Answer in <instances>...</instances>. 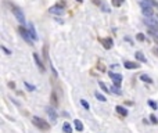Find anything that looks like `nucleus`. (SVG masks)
Segmentation results:
<instances>
[{
    "label": "nucleus",
    "instance_id": "obj_25",
    "mask_svg": "<svg viewBox=\"0 0 158 133\" xmlns=\"http://www.w3.org/2000/svg\"><path fill=\"white\" fill-rule=\"evenodd\" d=\"M150 119H151V123H154V125H155V123H158V119H157V117H155L154 114H151V115H150Z\"/></svg>",
    "mask_w": 158,
    "mask_h": 133
},
{
    "label": "nucleus",
    "instance_id": "obj_2",
    "mask_svg": "<svg viewBox=\"0 0 158 133\" xmlns=\"http://www.w3.org/2000/svg\"><path fill=\"white\" fill-rule=\"evenodd\" d=\"M32 122L40 130H49L50 129V125L47 122H44V119H42V118H39V117H32Z\"/></svg>",
    "mask_w": 158,
    "mask_h": 133
},
{
    "label": "nucleus",
    "instance_id": "obj_16",
    "mask_svg": "<svg viewBox=\"0 0 158 133\" xmlns=\"http://www.w3.org/2000/svg\"><path fill=\"white\" fill-rule=\"evenodd\" d=\"M111 91H112L114 94H116V96H121V94H122V91L119 90V86H116V85L111 86Z\"/></svg>",
    "mask_w": 158,
    "mask_h": 133
},
{
    "label": "nucleus",
    "instance_id": "obj_12",
    "mask_svg": "<svg viewBox=\"0 0 158 133\" xmlns=\"http://www.w3.org/2000/svg\"><path fill=\"white\" fill-rule=\"evenodd\" d=\"M32 56H33V60H35L36 65L39 67V69H40V71H44V67H43V64H42V61H40V58L37 57V54H36V53H33Z\"/></svg>",
    "mask_w": 158,
    "mask_h": 133
},
{
    "label": "nucleus",
    "instance_id": "obj_19",
    "mask_svg": "<svg viewBox=\"0 0 158 133\" xmlns=\"http://www.w3.org/2000/svg\"><path fill=\"white\" fill-rule=\"evenodd\" d=\"M136 60L142 61V63H146V61H147V60H146V57L143 56V53H140V51H137V53H136Z\"/></svg>",
    "mask_w": 158,
    "mask_h": 133
},
{
    "label": "nucleus",
    "instance_id": "obj_4",
    "mask_svg": "<svg viewBox=\"0 0 158 133\" xmlns=\"http://www.w3.org/2000/svg\"><path fill=\"white\" fill-rule=\"evenodd\" d=\"M144 24L150 28V31L158 32V22L157 20H154L153 17H144Z\"/></svg>",
    "mask_w": 158,
    "mask_h": 133
},
{
    "label": "nucleus",
    "instance_id": "obj_29",
    "mask_svg": "<svg viewBox=\"0 0 158 133\" xmlns=\"http://www.w3.org/2000/svg\"><path fill=\"white\" fill-rule=\"evenodd\" d=\"M76 1H79V3H82V0H76Z\"/></svg>",
    "mask_w": 158,
    "mask_h": 133
},
{
    "label": "nucleus",
    "instance_id": "obj_13",
    "mask_svg": "<svg viewBox=\"0 0 158 133\" xmlns=\"http://www.w3.org/2000/svg\"><path fill=\"white\" fill-rule=\"evenodd\" d=\"M115 110H116V112H118V114H121V115H123V117H126V115H128L126 108H123L122 106H116Z\"/></svg>",
    "mask_w": 158,
    "mask_h": 133
},
{
    "label": "nucleus",
    "instance_id": "obj_6",
    "mask_svg": "<svg viewBox=\"0 0 158 133\" xmlns=\"http://www.w3.org/2000/svg\"><path fill=\"white\" fill-rule=\"evenodd\" d=\"M49 13L53 14V15H63V14H64V8L61 7V6H53V7L49 8Z\"/></svg>",
    "mask_w": 158,
    "mask_h": 133
},
{
    "label": "nucleus",
    "instance_id": "obj_7",
    "mask_svg": "<svg viewBox=\"0 0 158 133\" xmlns=\"http://www.w3.org/2000/svg\"><path fill=\"white\" fill-rule=\"evenodd\" d=\"M46 112H47V115H49V118H50L51 122H56V121H57V112H56V110H54L53 107H47V108H46Z\"/></svg>",
    "mask_w": 158,
    "mask_h": 133
},
{
    "label": "nucleus",
    "instance_id": "obj_8",
    "mask_svg": "<svg viewBox=\"0 0 158 133\" xmlns=\"http://www.w3.org/2000/svg\"><path fill=\"white\" fill-rule=\"evenodd\" d=\"M110 78L112 79L114 85L119 86V85L122 83V75H119V74H114V72H110Z\"/></svg>",
    "mask_w": 158,
    "mask_h": 133
},
{
    "label": "nucleus",
    "instance_id": "obj_9",
    "mask_svg": "<svg viewBox=\"0 0 158 133\" xmlns=\"http://www.w3.org/2000/svg\"><path fill=\"white\" fill-rule=\"evenodd\" d=\"M101 43H103L104 49H107V50L112 47V39H111V37H104V39H101Z\"/></svg>",
    "mask_w": 158,
    "mask_h": 133
},
{
    "label": "nucleus",
    "instance_id": "obj_21",
    "mask_svg": "<svg viewBox=\"0 0 158 133\" xmlns=\"http://www.w3.org/2000/svg\"><path fill=\"white\" fill-rule=\"evenodd\" d=\"M24 85H25V87H26V89H28V90H29V91H33V90H35V89H36L35 86H32L31 83H28V82H24Z\"/></svg>",
    "mask_w": 158,
    "mask_h": 133
},
{
    "label": "nucleus",
    "instance_id": "obj_11",
    "mask_svg": "<svg viewBox=\"0 0 158 133\" xmlns=\"http://www.w3.org/2000/svg\"><path fill=\"white\" fill-rule=\"evenodd\" d=\"M125 68L126 69H137L139 68V64L137 63H132V61H125Z\"/></svg>",
    "mask_w": 158,
    "mask_h": 133
},
{
    "label": "nucleus",
    "instance_id": "obj_24",
    "mask_svg": "<svg viewBox=\"0 0 158 133\" xmlns=\"http://www.w3.org/2000/svg\"><path fill=\"white\" fill-rule=\"evenodd\" d=\"M136 39H137V40H140V42H144V40H146V36H144L143 33H137Z\"/></svg>",
    "mask_w": 158,
    "mask_h": 133
},
{
    "label": "nucleus",
    "instance_id": "obj_17",
    "mask_svg": "<svg viewBox=\"0 0 158 133\" xmlns=\"http://www.w3.org/2000/svg\"><path fill=\"white\" fill-rule=\"evenodd\" d=\"M63 130H64L65 133H72V126H71L68 122H65V123L63 125Z\"/></svg>",
    "mask_w": 158,
    "mask_h": 133
},
{
    "label": "nucleus",
    "instance_id": "obj_27",
    "mask_svg": "<svg viewBox=\"0 0 158 133\" xmlns=\"http://www.w3.org/2000/svg\"><path fill=\"white\" fill-rule=\"evenodd\" d=\"M142 1L147 3V4H150V6H154V4H155V1H154V0H142Z\"/></svg>",
    "mask_w": 158,
    "mask_h": 133
},
{
    "label": "nucleus",
    "instance_id": "obj_3",
    "mask_svg": "<svg viewBox=\"0 0 158 133\" xmlns=\"http://www.w3.org/2000/svg\"><path fill=\"white\" fill-rule=\"evenodd\" d=\"M18 31H20V33H21V36L24 37V40H25L29 46H33V39H32V36H31V33H29V31L26 29V28H24V25H21V27L18 28Z\"/></svg>",
    "mask_w": 158,
    "mask_h": 133
},
{
    "label": "nucleus",
    "instance_id": "obj_1",
    "mask_svg": "<svg viewBox=\"0 0 158 133\" xmlns=\"http://www.w3.org/2000/svg\"><path fill=\"white\" fill-rule=\"evenodd\" d=\"M8 7L11 8V13L14 14V17L17 18V21L20 22L21 25H25L26 21H25V15H24V13H22V10L18 7V6H16L14 3H10L8 1Z\"/></svg>",
    "mask_w": 158,
    "mask_h": 133
},
{
    "label": "nucleus",
    "instance_id": "obj_20",
    "mask_svg": "<svg viewBox=\"0 0 158 133\" xmlns=\"http://www.w3.org/2000/svg\"><path fill=\"white\" fill-rule=\"evenodd\" d=\"M99 85H100L101 90H103V91H105V93H108V91H111L110 89H108V87L105 86V83H104V82H101V80H99Z\"/></svg>",
    "mask_w": 158,
    "mask_h": 133
},
{
    "label": "nucleus",
    "instance_id": "obj_18",
    "mask_svg": "<svg viewBox=\"0 0 158 133\" xmlns=\"http://www.w3.org/2000/svg\"><path fill=\"white\" fill-rule=\"evenodd\" d=\"M140 79H142L143 82H147V83H153V79H151L148 75H144V74L140 75Z\"/></svg>",
    "mask_w": 158,
    "mask_h": 133
},
{
    "label": "nucleus",
    "instance_id": "obj_14",
    "mask_svg": "<svg viewBox=\"0 0 158 133\" xmlns=\"http://www.w3.org/2000/svg\"><path fill=\"white\" fill-rule=\"evenodd\" d=\"M74 126H75L76 130H79V132H82V130H83V123L80 122L79 119H75V121H74Z\"/></svg>",
    "mask_w": 158,
    "mask_h": 133
},
{
    "label": "nucleus",
    "instance_id": "obj_15",
    "mask_svg": "<svg viewBox=\"0 0 158 133\" xmlns=\"http://www.w3.org/2000/svg\"><path fill=\"white\" fill-rule=\"evenodd\" d=\"M95 96H96V99H97L99 101H101V103H105V101H107L105 96H104V94H101L100 91H96V93H95Z\"/></svg>",
    "mask_w": 158,
    "mask_h": 133
},
{
    "label": "nucleus",
    "instance_id": "obj_23",
    "mask_svg": "<svg viewBox=\"0 0 158 133\" xmlns=\"http://www.w3.org/2000/svg\"><path fill=\"white\" fill-rule=\"evenodd\" d=\"M122 3H123V0H112V4L115 7H121Z\"/></svg>",
    "mask_w": 158,
    "mask_h": 133
},
{
    "label": "nucleus",
    "instance_id": "obj_5",
    "mask_svg": "<svg viewBox=\"0 0 158 133\" xmlns=\"http://www.w3.org/2000/svg\"><path fill=\"white\" fill-rule=\"evenodd\" d=\"M140 7H142V14L144 17H153L154 11H153V6L147 4L144 1H140Z\"/></svg>",
    "mask_w": 158,
    "mask_h": 133
},
{
    "label": "nucleus",
    "instance_id": "obj_26",
    "mask_svg": "<svg viewBox=\"0 0 158 133\" xmlns=\"http://www.w3.org/2000/svg\"><path fill=\"white\" fill-rule=\"evenodd\" d=\"M148 106L151 107V108H154V110H157V104H155V103H154V101H148Z\"/></svg>",
    "mask_w": 158,
    "mask_h": 133
},
{
    "label": "nucleus",
    "instance_id": "obj_22",
    "mask_svg": "<svg viewBox=\"0 0 158 133\" xmlns=\"http://www.w3.org/2000/svg\"><path fill=\"white\" fill-rule=\"evenodd\" d=\"M80 104H82V107H83L85 110H89V108H90L89 103H87V101H86V100H83V99H82V100H80Z\"/></svg>",
    "mask_w": 158,
    "mask_h": 133
},
{
    "label": "nucleus",
    "instance_id": "obj_10",
    "mask_svg": "<svg viewBox=\"0 0 158 133\" xmlns=\"http://www.w3.org/2000/svg\"><path fill=\"white\" fill-rule=\"evenodd\" d=\"M28 31H29V33H31L32 39L36 42V40H37V35H36V31H35V28H33V25H32V24H28Z\"/></svg>",
    "mask_w": 158,
    "mask_h": 133
},
{
    "label": "nucleus",
    "instance_id": "obj_28",
    "mask_svg": "<svg viewBox=\"0 0 158 133\" xmlns=\"http://www.w3.org/2000/svg\"><path fill=\"white\" fill-rule=\"evenodd\" d=\"M1 50H3V51H4L6 54H8V56H10V54H11V51H10V50H8V49H6V46H1Z\"/></svg>",
    "mask_w": 158,
    "mask_h": 133
}]
</instances>
